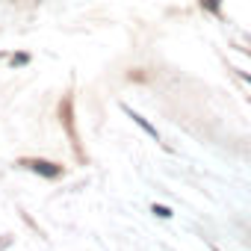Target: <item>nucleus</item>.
Listing matches in <instances>:
<instances>
[{"label": "nucleus", "instance_id": "6", "mask_svg": "<svg viewBox=\"0 0 251 251\" xmlns=\"http://www.w3.org/2000/svg\"><path fill=\"white\" fill-rule=\"evenodd\" d=\"M239 77H242V80H245V83H251V74H239Z\"/></svg>", "mask_w": 251, "mask_h": 251}, {"label": "nucleus", "instance_id": "2", "mask_svg": "<svg viewBox=\"0 0 251 251\" xmlns=\"http://www.w3.org/2000/svg\"><path fill=\"white\" fill-rule=\"evenodd\" d=\"M124 112H127V115H130V118H133V121L139 124V127H142V130H145V133H148L151 139H157V142H160V133H157V127H151V124H148V121H145V118H142L139 112H133L130 106H124Z\"/></svg>", "mask_w": 251, "mask_h": 251}, {"label": "nucleus", "instance_id": "3", "mask_svg": "<svg viewBox=\"0 0 251 251\" xmlns=\"http://www.w3.org/2000/svg\"><path fill=\"white\" fill-rule=\"evenodd\" d=\"M201 6H204L207 12H216V15H219V12H222V0H201Z\"/></svg>", "mask_w": 251, "mask_h": 251}, {"label": "nucleus", "instance_id": "4", "mask_svg": "<svg viewBox=\"0 0 251 251\" xmlns=\"http://www.w3.org/2000/svg\"><path fill=\"white\" fill-rule=\"evenodd\" d=\"M151 210H154V213H157L160 219H169V216H172V210H169V207H163V204H154Z\"/></svg>", "mask_w": 251, "mask_h": 251}, {"label": "nucleus", "instance_id": "1", "mask_svg": "<svg viewBox=\"0 0 251 251\" xmlns=\"http://www.w3.org/2000/svg\"><path fill=\"white\" fill-rule=\"evenodd\" d=\"M21 166L30 169V172H36V175H45V177H50V180L62 175V166H56V163H50V160H21Z\"/></svg>", "mask_w": 251, "mask_h": 251}, {"label": "nucleus", "instance_id": "5", "mask_svg": "<svg viewBox=\"0 0 251 251\" xmlns=\"http://www.w3.org/2000/svg\"><path fill=\"white\" fill-rule=\"evenodd\" d=\"M30 62V53H15L12 56V65H27Z\"/></svg>", "mask_w": 251, "mask_h": 251}]
</instances>
